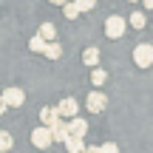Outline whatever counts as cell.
<instances>
[{
	"instance_id": "obj_1",
	"label": "cell",
	"mask_w": 153,
	"mask_h": 153,
	"mask_svg": "<svg viewBox=\"0 0 153 153\" xmlns=\"http://www.w3.org/2000/svg\"><path fill=\"white\" fill-rule=\"evenodd\" d=\"M125 28H128V20L119 17V14H111L108 20H105V34H108L111 40H119L122 34H125Z\"/></svg>"
},
{
	"instance_id": "obj_2",
	"label": "cell",
	"mask_w": 153,
	"mask_h": 153,
	"mask_svg": "<svg viewBox=\"0 0 153 153\" xmlns=\"http://www.w3.org/2000/svg\"><path fill=\"white\" fill-rule=\"evenodd\" d=\"M133 62H136L139 68H150L153 65V45L150 43H139L136 48H133Z\"/></svg>"
},
{
	"instance_id": "obj_3",
	"label": "cell",
	"mask_w": 153,
	"mask_h": 153,
	"mask_svg": "<svg viewBox=\"0 0 153 153\" xmlns=\"http://www.w3.org/2000/svg\"><path fill=\"white\" fill-rule=\"evenodd\" d=\"M51 142H54V136H51V128L48 125H40V128L31 131V145H34V148L45 150V148H51Z\"/></svg>"
},
{
	"instance_id": "obj_4",
	"label": "cell",
	"mask_w": 153,
	"mask_h": 153,
	"mask_svg": "<svg viewBox=\"0 0 153 153\" xmlns=\"http://www.w3.org/2000/svg\"><path fill=\"white\" fill-rule=\"evenodd\" d=\"M85 105H88V111H91V114H102V111L108 108V97H105L102 91H94V94H88Z\"/></svg>"
},
{
	"instance_id": "obj_5",
	"label": "cell",
	"mask_w": 153,
	"mask_h": 153,
	"mask_svg": "<svg viewBox=\"0 0 153 153\" xmlns=\"http://www.w3.org/2000/svg\"><path fill=\"white\" fill-rule=\"evenodd\" d=\"M57 111H60V116H62V119H71V116L79 114V102H76L74 97H65L60 105H57Z\"/></svg>"
},
{
	"instance_id": "obj_6",
	"label": "cell",
	"mask_w": 153,
	"mask_h": 153,
	"mask_svg": "<svg viewBox=\"0 0 153 153\" xmlns=\"http://www.w3.org/2000/svg\"><path fill=\"white\" fill-rule=\"evenodd\" d=\"M3 99L9 108H20L23 102H26V94H23V88H6L3 91Z\"/></svg>"
},
{
	"instance_id": "obj_7",
	"label": "cell",
	"mask_w": 153,
	"mask_h": 153,
	"mask_svg": "<svg viewBox=\"0 0 153 153\" xmlns=\"http://www.w3.org/2000/svg\"><path fill=\"white\" fill-rule=\"evenodd\" d=\"M51 136H54V142H65L68 136H71V131H68V119H60L51 125Z\"/></svg>"
},
{
	"instance_id": "obj_8",
	"label": "cell",
	"mask_w": 153,
	"mask_h": 153,
	"mask_svg": "<svg viewBox=\"0 0 153 153\" xmlns=\"http://www.w3.org/2000/svg\"><path fill=\"white\" fill-rule=\"evenodd\" d=\"M68 131H71V136H82V139H85L88 122L82 119V116H71V119H68Z\"/></svg>"
},
{
	"instance_id": "obj_9",
	"label": "cell",
	"mask_w": 153,
	"mask_h": 153,
	"mask_svg": "<svg viewBox=\"0 0 153 153\" xmlns=\"http://www.w3.org/2000/svg\"><path fill=\"white\" fill-rule=\"evenodd\" d=\"M62 119V116H60V111H57V108H43V111H40V122H43V125H54V122H60Z\"/></svg>"
},
{
	"instance_id": "obj_10",
	"label": "cell",
	"mask_w": 153,
	"mask_h": 153,
	"mask_svg": "<svg viewBox=\"0 0 153 153\" xmlns=\"http://www.w3.org/2000/svg\"><path fill=\"white\" fill-rule=\"evenodd\" d=\"M62 145H65L68 153H82V150H85V139H82V136H68Z\"/></svg>"
},
{
	"instance_id": "obj_11",
	"label": "cell",
	"mask_w": 153,
	"mask_h": 153,
	"mask_svg": "<svg viewBox=\"0 0 153 153\" xmlns=\"http://www.w3.org/2000/svg\"><path fill=\"white\" fill-rule=\"evenodd\" d=\"M43 54L48 57V60H60V57H62V45L57 43V40H48L45 48H43Z\"/></svg>"
},
{
	"instance_id": "obj_12",
	"label": "cell",
	"mask_w": 153,
	"mask_h": 153,
	"mask_svg": "<svg viewBox=\"0 0 153 153\" xmlns=\"http://www.w3.org/2000/svg\"><path fill=\"white\" fill-rule=\"evenodd\" d=\"M82 62H85V65H99V48L97 45H91V48H85L82 51Z\"/></svg>"
},
{
	"instance_id": "obj_13",
	"label": "cell",
	"mask_w": 153,
	"mask_h": 153,
	"mask_svg": "<svg viewBox=\"0 0 153 153\" xmlns=\"http://www.w3.org/2000/svg\"><path fill=\"white\" fill-rule=\"evenodd\" d=\"M62 14H65L68 20H76V17L82 14L79 6H76V0H65V3H62Z\"/></svg>"
},
{
	"instance_id": "obj_14",
	"label": "cell",
	"mask_w": 153,
	"mask_h": 153,
	"mask_svg": "<svg viewBox=\"0 0 153 153\" xmlns=\"http://www.w3.org/2000/svg\"><path fill=\"white\" fill-rule=\"evenodd\" d=\"M37 34H40V37L45 40V43H48V40H57V26H54V23H43Z\"/></svg>"
},
{
	"instance_id": "obj_15",
	"label": "cell",
	"mask_w": 153,
	"mask_h": 153,
	"mask_svg": "<svg viewBox=\"0 0 153 153\" xmlns=\"http://www.w3.org/2000/svg\"><path fill=\"white\" fill-rule=\"evenodd\" d=\"M128 26H131V28H145V26H148V20H145V11H133V14L128 17Z\"/></svg>"
},
{
	"instance_id": "obj_16",
	"label": "cell",
	"mask_w": 153,
	"mask_h": 153,
	"mask_svg": "<svg viewBox=\"0 0 153 153\" xmlns=\"http://www.w3.org/2000/svg\"><path fill=\"white\" fill-rule=\"evenodd\" d=\"M11 148H14L11 133H9V131H0V153H6V150H11Z\"/></svg>"
},
{
	"instance_id": "obj_17",
	"label": "cell",
	"mask_w": 153,
	"mask_h": 153,
	"mask_svg": "<svg viewBox=\"0 0 153 153\" xmlns=\"http://www.w3.org/2000/svg\"><path fill=\"white\" fill-rule=\"evenodd\" d=\"M28 48H31L34 54H43V48H45V40L40 37V34H34V37L28 40Z\"/></svg>"
},
{
	"instance_id": "obj_18",
	"label": "cell",
	"mask_w": 153,
	"mask_h": 153,
	"mask_svg": "<svg viewBox=\"0 0 153 153\" xmlns=\"http://www.w3.org/2000/svg\"><path fill=\"white\" fill-rule=\"evenodd\" d=\"M105 79H108V74H105V71H102L99 65H94V71H91V82H94V85L99 88V85H102Z\"/></svg>"
},
{
	"instance_id": "obj_19",
	"label": "cell",
	"mask_w": 153,
	"mask_h": 153,
	"mask_svg": "<svg viewBox=\"0 0 153 153\" xmlns=\"http://www.w3.org/2000/svg\"><path fill=\"white\" fill-rule=\"evenodd\" d=\"M76 6H79V11H91L97 6V0H76Z\"/></svg>"
},
{
	"instance_id": "obj_20",
	"label": "cell",
	"mask_w": 153,
	"mask_h": 153,
	"mask_svg": "<svg viewBox=\"0 0 153 153\" xmlns=\"http://www.w3.org/2000/svg\"><path fill=\"white\" fill-rule=\"evenodd\" d=\"M102 153H119V148H116V142H105L102 148H99Z\"/></svg>"
},
{
	"instance_id": "obj_21",
	"label": "cell",
	"mask_w": 153,
	"mask_h": 153,
	"mask_svg": "<svg viewBox=\"0 0 153 153\" xmlns=\"http://www.w3.org/2000/svg\"><path fill=\"white\" fill-rule=\"evenodd\" d=\"M82 153H102V150H99V145H85V150H82Z\"/></svg>"
},
{
	"instance_id": "obj_22",
	"label": "cell",
	"mask_w": 153,
	"mask_h": 153,
	"mask_svg": "<svg viewBox=\"0 0 153 153\" xmlns=\"http://www.w3.org/2000/svg\"><path fill=\"white\" fill-rule=\"evenodd\" d=\"M6 108H9V105H6V99H3V94H0V116L6 114Z\"/></svg>"
},
{
	"instance_id": "obj_23",
	"label": "cell",
	"mask_w": 153,
	"mask_h": 153,
	"mask_svg": "<svg viewBox=\"0 0 153 153\" xmlns=\"http://www.w3.org/2000/svg\"><path fill=\"white\" fill-rule=\"evenodd\" d=\"M139 3H145V9H148V11L153 9V0H139Z\"/></svg>"
},
{
	"instance_id": "obj_24",
	"label": "cell",
	"mask_w": 153,
	"mask_h": 153,
	"mask_svg": "<svg viewBox=\"0 0 153 153\" xmlns=\"http://www.w3.org/2000/svg\"><path fill=\"white\" fill-rule=\"evenodd\" d=\"M48 3H54V6H62V3H65V0H48Z\"/></svg>"
},
{
	"instance_id": "obj_25",
	"label": "cell",
	"mask_w": 153,
	"mask_h": 153,
	"mask_svg": "<svg viewBox=\"0 0 153 153\" xmlns=\"http://www.w3.org/2000/svg\"><path fill=\"white\" fill-rule=\"evenodd\" d=\"M128 3H139V0H128Z\"/></svg>"
}]
</instances>
